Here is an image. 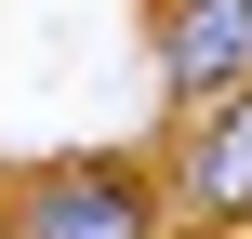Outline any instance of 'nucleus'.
<instances>
[{"label":"nucleus","mask_w":252,"mask_h":239,"mask_svg":"<svg viewBox=\"0 0 252 239\" xmlns=\"http://www.w3.org/2000/svg\"><path fill=\"white\" fill-rule=\"evenodd\" d=\"M186 200H199L213 226H252V93L199 106V133H186Z\"/></svg>","instance_id":"obj_3"},{"label":"nucleus","mask_w":252,"mask_h":239,"mask_svg":"<svg viewBox=\"0 0 252 239\" xmlns=\"http://www.w3.org/2000/svg\"><path fill=\"white\" fill-rule=\"evenodd\" d=\"M0 239H159V186L133 160H27L13 200H0Z\"/></svg>","instance_id":"obj_1"},{"label":"nucleus","mask_w":252,"mask_h":239,"mask_svg":"<svg viewBox=\"0 0 252 239\" xmlns=\"http://www.w3.org/2000/svg\"><path fill=\"white\" fill-rule=\"evenodd\" d=\"M159 80H173V106L252 93V0H159Z\"/></svg>","instance_id":"obj_2"}]
</instances>
